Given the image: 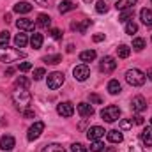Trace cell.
Instances as JSON below:
<instances>
[{"label":"cell","mask_w":152,"mask_h":152,"mask_svg":"<svg viewBox=\"0 0 152 152\" xmlns=\"http://www.w3.org/2000/svg\"><path fill=\"white\" fill-rule=\"evenodd\" d=\"M20 58H25V53L23 51L14 50V48H7V46H2L0 48V62L11 64V62H16Z\"/></svg>","instance_id":"cell-1"},{"label":"cell","mask_w":152,"mask_h":152,"mask_svg":"<svg viewBox=\"0 0 152 152\" xmlns=\"http://www.w3.org/2000/svg\"><path fill=\"white\" fill-rule=\"evenodd\" d=\"M12 101H14V104H16L18 108L25 110V108L30 104L32 96H30V92H28L27 88H16V90L12 92Z\"/></svg>","instance_id":"cell-2"},{"label":"cell","mask_w":152,"mask_h":152,"mask_svg":"<svg viewBox=\"0 0 152 152\" xmlns=\"http://www.w3.org/2000/svg\"><path fill=\"white\" fill-rule=\"evenodd\" d=\"M145 80H147V76H145L143 71H140V69H129L126 73V81L131 87H142L145 83Z\"/></svg>","instance_id":"cell-3"},{"label":"cell","mask_w":152,"mask_h":152,"mask_svg":"<svg viewBox=\"0 0 152 152\" xmlns=\"http://www.w3.org/2000/svg\"><path fill=\"white\" fill-rule=\"evenodd\" d=\"M64 81H66L64 73H58V71H53V73H50V75H48V80H46V83H48V88H51V90H57V88H60V87L64 85Z\"/></svg>","instance_id":"cell-4"},{"label":"cell","mask_w":152,"mask_h":152,"mask_svg":"<svg viewBox=\"0 0 152 152\" xmlns=\"http://www.w3.org/2000/svg\"><path fill=\"white\" fill-rule=\"evenodd\" d=\"M101 117H103L104 122H115L120 117V108L115 106V104H110V106H106V108L101 110Z\"/></svg>","instance_id":"cell-5"},{"label":"cell","mask_w":152,"mask_h":152,"mask_svg":"<svg viewBox=\"0 0 152 152\" xmlns=\"http://www.w3.org/2000/svg\"><path fill=\"white\" fill-rule=\"evenodd\" d=\"M42 131H44V122H34V126H30L28 127V133H27V140L28 142H34V140H37L39 136L42 134Z\"/></svg>","instance_id":"cell-6"},{"label":"cell","mask_w":152,"mask_h":152,"mask_svg":"<svg viewBox=\"0 0 152 152\" xmlns=\"http://www.w3.org/2000/svg\"><path fill=\"white\" fill-rule=\"evenodd\" d=\"M99 69L104 73V75H110V73H113L115 69H117V62H115L113 57H103V60H101V64H99Z\"/></svg>","instance_id":"cell-7"},{"label":"cell","mask_w":152,"mask_h":152,"mask_svg":"<svg viewBox=\"0 0 152 152\" xmlns=\"http://www.w3.org/2000/svg\"><path fill=\"white\" fill-rule=\"evenodd\" d=\"M131 110H133L134 113L145 112V110H147V101H145V97H143V96H134L133 101H131Z\"/></svg>","instance_id":"cell-8"},{"label":"cell","mask_w":152,"mask_h":152,"mask_svg":"<svg viewBox=\"0 0 152 152\" xmlns=\"http://www.w3.org/2000/svg\"><path fill=\"white\" fill-rule=\"evenodd\" d=\"M73 75H75V80L85 81V80L90 76V69H88L87 64H80V66H76L75 69H73Z\"/></svg>","instance_id":"cell-9"},{"label":"cell","mask_w":152,"mask_h":152,"mask_svg":"<svg viewBox=\"0 0 152 152\" xmlns=\"http://www.w3.org/2000/svg\"><path fill=\"white\" fill-rule=\"evenodd\" d=\"M104 129L101 127V126H92V127H88V131H87V138L90 140V142H96V140H101L103 136H104Z\"/></svg>","instance_id":"cell-10"},{"label":"cell","mask_w":152,"mask_h":152,"mask_svg":"<svg viewBox=\"0 0 152 152\" xmlns=\"http://www.w3.org/2000/svg\"><path fill=\"white\" fill-rule=\"evenodd\" d=\"M57 113L60 115V117H73V113H75V106H73V103H69V101L60 103V104L57 106Z\"/></svg>","instance_id":"cell-11"},{"label":"cell","mask_w":152,"mask_h":152,"mask_svg":"<svg viewBox=\"0 0 152 152\" xmlns=\"http://www.w3.org/2000/svg\"><path fill=\"white\" fill-rule=\"evenodd\" d=\"M14 145H16V140H14L11 134H4V136L0 138V149H2V152L12 151Z\"/></svg>","instance_id":"cell-12"},{"label":"cell","mask_w":152,"mask_h":152,"mask_svg":"<svg viewBox=\"0 0 152 152\" xmlns=\"http://www.w3.org/2000/svg\"><path fill=\"white\" fill-rule=\"evenodd\" d=\"M92 25V20H83V21H73L71 23V28L76 30V32H80V34H85L87 32V28Z\"/></svg>","instance_id":"cell-13"},{"label":"cell","mask_w":152,"mask_h":152,"mask_svg":"<svg viewBox=\"0 0 152 152\" xmlns=\"http://www.w3.org/2000/svg\"><path fill=\"white\" fill-rule=\"evenodd\" d=\"M140 142L143 143V147H152V126L145 127L140 134Z\"/></svg>","instance_id":"cell-14"},{"label":"cell","mask_w":152,"mask_h":152,"mask_svg":"<svg viewBox=\"0 0 152 152\" xmlns=\"http://www.w3.org/2000/svg\"><path fill=\"white\" fill-rule=\"evenodd\" d=\"M76 110H78V113L81 115L83 118H87V117H92V115H94V108H92V104H88V103H80Z\"/></svg>","instance_id":"cell-15"},{"label":"cell","mask_w":152,"mask_h":152,"mask_svg":"<svg viewBox=\"0 0 152 152\" xmlns=\"http://www.w3.org/2000/svg\"><path fill=\"white\" fill-rule=\"evenodd\" d=\"M136 4H138V0H118L115 4V7H117V11H126V9H133Z\"/></svg>","instance_id":"cell-16"},{"label":"cell","mask_w":152,"mask_h":152,"mask_svg":"<svg viewBox=\"0 0 152 152\" xmlns=\"http://www.w3.org/2000/svg\"><path fill=\"white\" fill-rule=\"evenodd\" d=\"M75 9H76V5H75V2H71V0H62L58 4V12L60 14H66V12L75 11Z\"/></svg>","instance_id":"cell-17"},{"label":"cell","mask_w":152,"mask_h":152,"mask_svg":"<svg viewBox=\"0 0 152 152\" xmlns=\"http://www.w3.org/2000/svg\"><path fill=\"white\" fill-rule=\"evenodd\" d=\"M30 11H32L30 2H18V4L14 5V12H18V14H27V12H30Z\"/></svg>","instance_id":"cell-18"},{"label":"cell","mask_w":152,"mask_h":152,"mask_svg":"<svg viewBox=\"0 0 152 152\" xmlns=\"http://www.w3.org/2000/svg\"><path fill=\"white\" fill-rule=\"evenodd\" d=\"M16 27H18L20 30H32V28H34V21L28 20V18H20V20L16 21Z\"/></svg>","instance_id":"cell-19"},{"label":"cell","mask_w":152,"mask_h":152,"mask_svg":"<svg viewBox=\"0 0 152 152\" xmlns=\"http://www.w3.org/2000/svg\"><path fill=\"white\" fill-rule=\"evenodd\" d=\"M108 142L110 143H120L122 140H124V134L120 133V131H117V129H112V131H108Z\"/></svg>","instance_id":"cell-20"},{"label":"cell","mask_w":152,"mask_h":152,"mask_svg":"<svg viewBox=\"0 0 152 152\" xmlns=\"http://www.w3.org/2000/svg\"><path fill=\"white\" fill-rule=\"evenodd\" d=\"M140 18H142V23H143V25L152 27V9H142Z\"/></svg>","instance_id":"cell-21"},{"label":"cell","mask_w":152,"mask_h":152,"mask_svg":"<svg viewBox=\"0 0 152 152\" xmlns=\"http://www.w3.org/2000/svg\"><path fill=\"white\" fill-rule=\"evenodd\" d=\"M96 51L94 50H85V51H81L80 53V60L81 62H92V60H96Z\"/></svg>","instance_id":"cell-22"},{"label":"cell","mask_w":152,"mask_h":152,"mask_svg":"<svg viewBox=\"0 0 152 152\" xmlns=\"http://www.w3.org/2000/svg\"><path fill=\"white\" fill-rule=\"evenodd\" d=\"M120 90H122V87H120L118 80H110V81H108V92H110L112 96L120 94Z\"/></svg>","instance_id":"cell-23"},{"label":"cell","mask_w":152,"mask_h":152,"mask_svg":"<svg viewBox=\"0 0 152 152\" xmlns=\"http://www.w3.org/2000/svg\"><path fill=\"white\" fill-rule=\"evenodd\" d=\"M30 46H32L34 50H41V46H42V34L34 32L32 37H30Z\"/></svg>","instance_id":"cell-24"},{"label":"cell","mask_w":152,"mask_h":152,"mask_svg":"<svg viewBox=\"0 0 152 152\" xmlns=\"http://www.w3.org/2000/svg\"><path fill=\"white\" fill-rule=\"evenodd\" d=\"M37 25L42 27V28H48V27L51 25V18H50L48 14H39L37 16Z\"/></svg>","instance_id":"cell-25"},{"label":"cell","mask_w":152,"mask_h":152,"mask_svg":"<svg viewBox=\"0 0 152 152\" xmlns=\"http://www.w3.org/2000/svg\"><path fill=\"white\" fill-rule=\"evenodd\" d=\"M117 55H118L120 58H127V57L131 55V48H129L127 44H120V46L117 48Z\"/></svg>","instance_id":"cell-26"},{"label":"cell","mask_w":152,"mask_h":152,"mask_svg":"<svg viewBox=\"0 0 152 152\" xmlns=\"http://www.w3.org/2000/svg\"><path fill=\"white\" fill-rule=\"evenodd\" d=\"M41 152H66V149L60 143H50V145H44V149Z\"/></svg>","instance_id":"cell-27"},{"label":"cell","mask_w":152,"mask_h":152,"mask_svg":"<svg viewBox=\"0 0 152 152\" xmlns=\"http://www.w3.org/2000/svg\"><path fill=\"white\" fill-rule=\"evenodd\" d=\"M27 42H28L27 34H18V36L14 37V44H16V48H25V46H27Z\"/></svg>","instance_id":"cell-28"},{"label":"cell","mask_w":152,"mask_h":152,"mask_svg":"<svg viewBox=\"0 0 152 152\" xmlns=\"http://www.w3.org/2000/svg\"><path fill=\"white\" fill-rule=\"evenodd\" d=\"M42 62H46V64H58V62H62V55H46V57H42Z\"/></svg>","instance_id":"cell-29"},{"label":"cell","mask_w":152,"mask_h":152,"mask_svg":"<svg viewBox=\"0 0 152 152\" xmlns=\"http://www.w3.org/2000/svg\"><path fill=\"white\" fill-rule=\"evenodd\" d=\"M14 85H16V88H28L30 80H28V78H25V76H20V78H16Z\"/></svg>","instance_id":"cell-30"},{"label":"cell","mask_w":152,"mask_h":152,"mask_svg":"<svg viewBox=\"0 0 152 152\" xmlns=\"http://www.w3.org/2000/svg\"><path fill=\"white\" fill-rule=\"evenodd\" d=\"M133 9H126V11H122L120 12V16H118V21H122V23H127L131 18H133Z\"/></svg>","instance_id":"cell-31"},{"label":"cell","mask_w":152,"mask_h":152,"mask_svg":"<svg viewBox=\"0 0 152 152\" xmlns=\"http://www.w3.org/2000/svg\"><path fill=\"white\" fill-rule=\"evenodd\" d=\"M133 48H134V51H142V50L145 48V39L134 37L133 39Z\"/></svg>","instance_id":"cell-32"},{"label":"cell","mask_w":152,"mask_h":152,"mask_svg":"<svg viewBox=\"0 0 152 152\" xmlns=\"http://www.w3.org/2000/svg\"><path fill=\"white\" fill-rule=\"evenodd\" d=\"M96 11H97L99 14H106V12H108V5H106V2H104V0L96 2Z\"/></svg>","instance_id":"cell-33"},{"label":"cell","mask_w":152,"mask_h":152,"mask_svg":"<svg viewBox=\"0 0 152 152\" xmlns=\"http://www.w3.org/2000/svg\"><path fill=\"white\" fill-rule=\"evenodd\" d=\"M136 32H138V25H136L134 21H127V23H126V34L133 36V34H136Z\"/></svg>","instance_id":"cell-34"},{"label":"cell","mask_w":152,"mask_h":152,"mask_svg":"<svg viewBox=\"0 0 152 152\" xmlns=\"http://www.w3.org/2000/svg\"><path fill=\"white\" fill-rule=\"evenodd\" d=\"M120 131H129V129H133V118L129 120V118H124V120H120Z\"/></svg>","instance_id":"cell-35"},{"label":"cell","mask_w":152,"mask_h":152,"mask_svg":"<svg viewBox=\"0 0 152 152\" xmlns=\"http://www.w3.org/2000/svg\"><path fill=\"white\" fill-rule=\"evenodd\" d=\"M90 151H92V152H101V151H104V143H103L101 140H96V142H92V145H90Z\"/></svg>","instance_id":"cell-36"},{"label":"cell","mask_w":152,"mask_h":152,"mask_svg":"<svg viewBox=\"0 0 152 152\" xmlns=\"http://www.w3.org/2000/svg\"><path fill=\"white\" fill-rule=\"evenodd\" d=\"M9 41H11L9 32H0V48H2V46H7Z\"/></svg>","instance_id":"cell-37"},{"label":"cell","mask_w":152,"mask_h":152,"mask_svg":"<svg viewBox=\"0 0 152 152\" xmlns=\"http://www.w3.org/2000/svg\"><path fill=\"white\" fill-rule=\"evenodd\" d=\"M71 151L73 152H87V147L83 143H73L71 145Z\"/></svg>","instance_id":"cell-38"},{"label":"cell","mask_w":152,"mask_h":152,"mask_svg":"<svg viewBox=\"0 0 152 152\" xmlns=\"http://www.w3.org/2000/svg\"><path fill=\"white\" fill-rule=\"evenodd\" d=\"M44 75H46V71H44L42 67H37V69L34 71V80L39 81V80H42V76H44Z\"/></svg>","instance_id":"cell-39"},{"label":"cell","mask_w":152,"mask_h":152,"mask_svg":"<svg viewBox=\"0 0 152 152\" xmlns=\"http://www.w3.org/2000/svg\"><path fill=\"white\" fill-rule=\"evenodd\" d=\"M18 69H20L21 73H25V71H30V69H32V64H30V62H21V64L18 66Z\"/></svg>","instance_id":"cell-40"},{"label":"cell","mask_w":152,"mask_h":152,"mask_svg":"<svg viewBox=\"0 0 152 152\" xmlns=\"http://www.w3.org/2000/svg\"><path fill=\"white\" fill-rule=\"evenodd\" d=\"M88 99H90V103H94V104H101V103H103L101 96H97V94H90Z\"/></svg>","instance_id":"cell-41"},{"label":"cell","mask_w":152,"mask_h":152,"mask_svg":"<svg viewBox=\"0 0 152 152\" xmlns=\"http://www.w3.org/2000/svg\"><path fill=\"white\" fill-rule=\"evenodd\" d=\"M37 5H42V7H51L53 5V0H34Z\"/></svg>","instance_id":"cell-42"},{"label":"cell","mask_w":152,"mask_h":152,"mask_svg":"<svg viewBox=\"0 0 152 152\" xmlns=\"http://www.w3.org/2000/svg\"><path fill=\"white\" fill-rule=\"evenodd\" d=\"M50 34H51V37L57 39V41H58V39H62V32H60L58 28H51V30H50Z\"/></svg>","instance_id":"cell-43"},{"label":"cell","mask_w":152,"mask_h":152,"mask_svg":"<svg viewBox=\"0 0 152 152\" xmlns=\"http://www.w3.org/2000/svg\"><path fill=\"white\" fill-rule=\"evenodd\" d=\"M23 117H25V118H34V117H36V113H34V110L25 108V110H23Z\"/></svg>","instance_id":"cell-44"},{"label":"cell","mask_w":152,"mask_h":152,"mask_svg":"<svg viewBox=\"0 0 152 152\" xmlns=\"http://www.w3.org/2000/svg\"><path fill=\"white\" fill-rule=\"evenodd\" d=\"M92 41H94V42H101V41H104V34H94V36H92Z\"/></svg>","instance_id":"cell-45"},{"label":"cell","mask_w":152,"mask_h":152,"mask_svg":"<svg viewBox=\"0 0 152 152\" xmlns=\"http://www.w3.org/2000/svg\"><path fill=\"white\" fill-rule=\"evenodd\" d=\"M131 152H147V151H145V149H142L138 143H134V145L131 147Z\"/></svg>","instance_id":"cell-46"},{"label":"cell","mask_w":152,"mask_h":152,"mask_svg":"<svg viewBox=\"0 0 152 152\" xmlns=\"http://www.w3.org/2000/svg\"><path fill=\"white\" fill-rule=\"evenodd\" d=\"M134 124H138V126H142V124H143V117H142L140 113L134 117Z\"/></svg>","instance_id":"cell-47"},{"label":"cell","mask_w":152,"mask_h":152,"mask_svg":"<svg viewBox=\"0 0 152 152\" xmlns=\"http://www.w3.org/2000/svg\"><path fill=\"white\" fill-rule=\"evenodd\" d=\"M67 51H69V53H73V51H75V46H73V44H69V46H67Z\"/></svg>","instance_id":"cell-48"},{"label":"cell","mask_w":152,"mask_h":152,"mask_svg":"<svg viewBox=\"0 0 152 152\" xmlns=\"http://www.w3.org/2000/svg\"><path fill=\"white\" fill-rule=\"evenodd\" d=\"M147 76H149V80H151V81H152V67H151V69H149V71H147Z\"/></svg>","instance_id":"cell-49"},{"label":"cell","mask_w":152,"mask_h":152,"mask_svg":"<svg viewBox=\"0 0 152 152\" xmlns=\"http://www.w3.org/2000/svg\"><path fill=\"white\" fill-rule=\"evenodd\" d=\"M12 73H14V69L11 67V69H7V73H5V75H7V76H11V75H12Z\"/></svg>","instance_id":"cell-50"},{"label":"cell","mask_w":152,"mask_h":152,"mask_svg":"<svg viewBox=\"0 0 152 152\" xmlns=\"http://www.w3.org/2000/svg\"><path fill=\"white\" fill-rule=\"evenodd\" d=\"M104 152H115V147H108V149H106Z\"/></svg>","instance_id":"cell-51"},{"label":"cell","mask_w":152,"mask_h":152,"mask_svg":"<svg viewBox=\"0 0 152 152\" xmlns=\"http://www.w3.org/2000/svg\"><path fill=\"white\" fill-rule=\"evenodd\" d=\"M83 2H87V4H90V2H94V0H83Z\"/></svg>","instance_id":"cell-52"},{"label":"cell","mask_w":152,"mask_h":152,"mask_svg":"<svg viewBox=\"0 0 152 152\" xmlns=\"http://www.w3.org/2000/svg\"><path fill=\"white\" fill-rule=\"evenodd\" d=\"M151 126H152V118H151Z\"/></svg>","instance_id":"cell-53"},{"label":"cell","mask_w":152,"mask_h":152,"mask_svg":"<svg viewBox=\"0 0 152 152\" xmlns=\"http://www.w3.org/2000/svg\"><path fill=\"white\" fill-rule=\"evenodd\" d=\"M151 4H152V0H151Z\"/></svg>","instance_id":"cell-54"}]
</instances>
